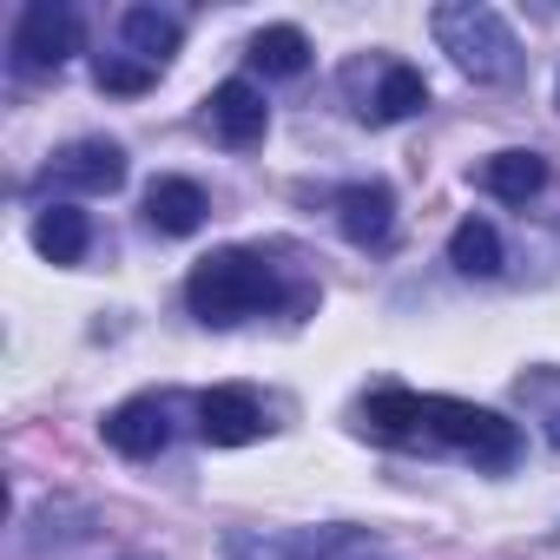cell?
<instances>
[{
	"label": "cell",
	"instance_id": "obj_1",
	"mask_svg": "<svg viewBox=\"0 0 560 560\" xmlns=\"http://www.w3.org/2000/svg\"><path fill=\"white\" fill-rule=\"evenodd\" d=\"M185 304L198 324H237L277 304V270L257 250H211L185 277Z\"/></svg>",
	"mask_w": 560,
	"mask_h": 560
},
{
	"label": "cell",
	"instance_id": "obj_2",
	"mask_svg": "<svg viewBox=\"0 0 560 560\" xmlns=\"http://www.w3.org/2000/svg\"><path fill=\"white\" fill-rule=\"evenodd\" d=\"M435 40H442V54H448L475 86H501V80L521 73V40H514V27H508L494 8H481V0L435 8Z\"/></svg>",
	"mask_w": 560,
	"mask_h": 560
},
{
	"label": "cell",
	"instance_id": "obj_3",
	"mask_svg": "<svg viewBox=\"0 0 560 560\" xmlns=\"http://www.w3.org/2000/svg\"><path fill=\"white\" fill-rule=\"evenodd\" d=\"M422 435L475 455L481 468H508L521 455V429L494 409H475V402H455V396H422Z\"/></svg>",
	"mask_w": 560,
	"mask_h": 560
},
{
	"label": "cell",
	"instance_id": "obj_4",
	"mask_svg": "<svg viewBox=\"0 0 560 560\" xmlns=\"http://www.w3.org/2000/svg\"><path fill=\"white\" fill-rule=\"evenodd\" d=\"M80 54V14L60 0H34L14 27V67L21 73H60Z\"/></svg>",
	"mask_w": 560,
	"mask_h": 560
},
{
	"label": "cell",
	"instance_id": "obj_5",
	"mask_svg": "<svg viewBox=\"0 0 560 560\" xmlns=\"http://www.w3.org/2000/svg\"><path fill=\"white\" fill-rule=\"evenodd\" d=\"M363 547L357 527H298V534H277V527H257V534H231L224 553L231 560H337Z\"/></svg>",
	"mask_w": 560,
	"mask_h": 560
},
{
	"label": "cell",
	"instance_id": "obj_6",
	"mask_svg": "<svg viewBox=\"0 0 560 560\" xmlns=\"http://www.w3.org/2000/svg\"><path fill=\"white\" fill-rule=\"evenodd\" d=\"M100 435H106V448H119L126 462H152V455L172 442V416H165L159 396H132V402H119V409L100 422Z\"/></svg>",
	"mask_w": 560,
	"mask_h": 560
},
{
	"label": "cell",
	"instance_id": "obj_7",
	"mask_svg": "<svg viewBox=\"0 0 560 560\" xmlns=\"http://www.w3.org/2000/svg\"><path fill=\"white\" fill-rule=\"evenodd\" d=\"M198 435L211 448H244L264 435V409L250 389H205L198 396Z\"/></svg>",
	"mask_w": 560,
	"mask_h": 560
},
{
	"label": "cell",
	"instance_id": "obj_8",
	"mask_svg": "<svg viewBox=\"0 0 560 560\" xmlns=\"http://www.w3.org/2000/svg\"><path fill=\"white\" fill-rule=\"evenodd\" d=\"M211 132L224 139V145H257L264 139V126H270V106H264V93L250 86V80H224V86H211Z\"/></svg>",
	"mask_w": 560,
	"mask_h": 560
},
{
	"label": "cell",
	"instance_id": "obj_9",
	"mask_svg": "<svg viewBox=\"0 0 560 560\" xmlns=\"http://www.w3.org/2000/svg\"><path fill=\"white\" fill-rule=\"evenodd\" d=\"M337 224H343L350 244H383V237L396 231V191H389L383 178L343 185V191H337Z\"/></svg>",
	"mask_w": 560,
	"mask_h": 560
},
{
	"label": "cell",
	"instance_id": "obj_10",
	"mask_svg": "<svg viewBox=\"0 0 560 560\" xmlns=\"http://www.w3.org/2000/svg\"><path fill=\"white\" fill-rule=\"evenodd\" d=\"M54 172H60L67 185H80V191H119V185H126V152H119L113 139H73V145L54 159Z\"/></svg>",
	"mask_w": 560,
	"mask_h": 560
},
{
	"label": "cell",
	"instance_id": "obj_11",
	"mask_svg": "<svg viewBox=\"0 0 560 560\" xmlns=\"http://www.w3.org/2000/svg\"><path fill=\"white\" fill-rule=\"evenodd\" d=\"M205 211L211 205H205L198 178H152V191H145V224L165 237H191L205 224Z\"/></svg>",
	"mask_w": 560,
	"mask_h": 560
},
{
	"label": "cell",
	"instance_id": "obj_12",
	"mask_svg": "<svg viewBox=\"0 0 560 560\" xmlns=\"http://www.w3.org/2000/svg\"><path fill=\"white\" fill-rule=\"evenodd\" d=\"M475 185H481L488 198H501V205H527V198L547 185V159H540V152H494V159H481Z\"/></svg>",
	"mask_w": 560,
	"mask_h": 560
},
{
	"label": "cell",
	"instance_id": "obj_13",
	"mask_svg": "<svg viewBox=\"0 0 560 560\" xmlns=\"http://www.w3.org/2000/svg\"><path fill=\"white\" fill-rule=\"evenodd\" d=\"M86 237H93V224H86L80 205H47V211L34 218V250H40L47 264H80V257H86Z\"/></svg>",
	"mask_w": 560,
	"mask_h": 560
},
{
	"label": "cell",
	"instance_id": "obj_14",
	"mask_svg": "<svg viewBox=\"0 0 560 560\" xmlns=\"http://www.w3.org/2000/svg\"><path fill=\"white\" fill-rule=\"evenodd\" d=\"M363 429L376 442H416L422 435V396L416 389H376L363 402Z\"/></svg>",
	"mask_w": 560,
	"mask_h": 560
},
{
	"label": "cell",
	"instance_id": "obj_15",
	"mask_svg": "<svg viewBox=\"0 0 560 560\" xmlns=\"http://www.w3.org/2000/svg\"><path fill=\"white\" fill-rule=\"evenodd\" d=\"M250 67L270 73V80H298V73L311 67L304 27H257V34H250Z\"/></svg>",
	"mask_w": 560,
	"mask_h": 560
},
{
	"label": "cell",
	"instance_id": "obj_16",
	"mask_svg": "<svg viewBox=\"0 0 560 560\" xmlns=\"http://www.w3.org/2000/svg\"><path fill=\"white\" fill-rule=\"evenodd\" d=\"M429 106V80L416 73V67H383V80H376V93H370V119H383V126H396V119H416Z\"/></svg>",
	"mask_w": 560,
	"mask_h": 560
},
{
	"label": "cell",
	"instance_id": "obj_17",
	"mask_svg": "<svg viewBox=\"0 0 560 560\" xmlns=\"http://www.w3.org/2000/svg\"><path fill=\"white\" fill-rule=\"evenodd\" d=\"M119 34H126V47L145 60V67H165L172 54H178V21L172 14H159V8H126V21H119Z\"/></svg>",
	"mask_w": 560,
	"mask_h": 560
},
{
	"label": "cell",
	"instance_id": "obj_18",
	"mask_svg": "<svg viewBox=\"0 0 560 560\" xmlns=\"http://www.w3.org/2000/svg\"><path fill=\"white\" fill-rule=\"evenodd\" d=\"M448 264H455L462 277H494V270H501V237H494V224H488V218H462V224L448 231Z\"/></svg>",
	"mask_w": 560,
	"mask_h": 560
},
{
	"label": "cell",
	"instance_id": "obj_19",
	"mask_svg": "<svg viewBox=\"0 0 560 560\" xmlns=\"http://www.w3.org/2000/svg\"><path fill=\"white\" fill-rule=\"evenodd\" d=\"M514 396L547 422V442L560 448V370H527V376L514 383Z\"/></svg>",
	"mask_w": 560,
	"mask_h": 560
},
{
	"label": "cell",
	"instance_id": "obj_20",
	"mask_svg": "<svg viewBox=\"0 0 560 560\" xmlns=\"http://www.w3.org/2000/svg\"><path fill=\"white\" fill-rule=\"evenodd\" d=\"M152 80H159V67H145V60H119V54L100 60V93H126V100H132V93H145Z\"/></svg>",
	"mask_w": 560,
	"mask_h": 560
}]
</instances>
